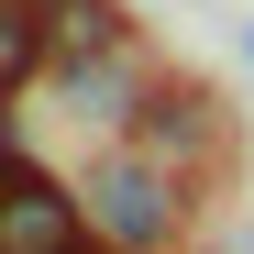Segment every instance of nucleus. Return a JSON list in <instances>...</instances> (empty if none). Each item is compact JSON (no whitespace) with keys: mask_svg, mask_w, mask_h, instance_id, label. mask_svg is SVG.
I'll return each mask as SVG.
<instances>
[{"mask_svg":"<svg viewBox=\"0 0 254 254\" xmlns=\"http://www.w3.org/2000/svg\"><path fill=\"white\" fill-rule=\"evenodd\" d=\"M77 210H89V232H100L111 254H177V243H188V188L166 177V166L122 155V144H111V155L89 166Z\"/></svg>","mask_w":254,"mask_h":254,"instance_id":"nucleus-1","label":"nucleus"},{"mask_svg":"<svg viewBox=\"0 0 254 254\" xmlns=\"http://www.w3.org/2000/svg\"><path fill=\"white\" fill-rule=\"evenodd\" d=\"M33 66H45V11H33V0H0V100H11Z\"/></svg>","mask_w":254,"mask_h":254,"instance_id":"nucleus-6","label":"nucleus"},{"mask_svg":"<svg viewBox=\"0 0 254 254\" xmlns=\"http://www.w3.org/2000/svg\"><path fill=\"white\" fill-rule=\"evenodd\" d=\"M122 155H144V166H166L177 188H199L210 166L232 155V122H221V100H210L199 77H155V100L133 111V133H122Z\"/></svg>","mask_w":254,"mask_h":254,"instance_id":"nucleus-2","label":"nucleus"},{"mask_svg":"<svg viewBox=\"0 0 254 254\" xmlns=\"http://www.w3.org/2000/svg\"><path fill=\"white\" fill-rule=\"evenodd\" d=\"M33 11H45V66H56V77H77V66H100V56L133 45L122 0H33Z\"/></svg>","mask_w":254,"mask_h":254,"instance_id":"nucleus-4","label":"nucleus"},{"mask_svg":"<svg viewBox=\"0 0 254 254\" xmlns=\"http://www.w3.org/2000/svg\"><path fill=\"white\" fill-rule=\"evenodd\" d=\"M243 254H254V243H243Z\"/></svg>","mask_w":254,"mask_h":254,"instance_id":"nucleus-9","label":"nucleus"},{"mask_svg":"<svg viewBox=\"0 0 254 254\" xmlns=\"http://www.w3.org/2000/svg\"><path fill=\"white\" fill-rule=\"evenodd\" d=\"M243 56H254V33H243Z\"/></svg>","mask_w":254,"mask_h":254,"instance_id":"nucleus-8","label":"nucleus"},{"mask_svg":"<svg viewBox=\"0 0 254 254\" xmlns=\"http://www.w3.org/2000/svg\"><path fill=\"white\" fill-rule=\"evenodd\" d=\"M0 254H100L89 210L45 166H0Z\"/></svg>","mask_w":254,"mask_h":254,"instance_id":"nucleus-3","label":"nucleus"},{"mask_svg":"<svg viewBox=\"0 0 254 254\" xmlns=\"http://www.w3.org/2000/svg\"><path fill=\"white\" fill-rule=\"evenodd\" d=\"M0 166H22V111L0 100Z\"/></svg>","mask_w":254,"mask_h":254,"instance_id":"nucleus-7","label":"nucleus"},{"mask_svg":"<svg viewBox=\"0 0 254 254\" xmlns=\"http://www.w3.org/2000/svg\"><path fill=\"white\" fill-rule=\"evenodd\" d=\"M66 89V122H122V133H133V111L155 100V66L122 45V56H100V66H77V77H56Z\"/></svg>","mask_w":254,"mask_h":254,"instance_id":"nucleus-5","label":"nucleus"}]
</instances>
